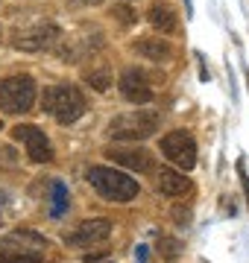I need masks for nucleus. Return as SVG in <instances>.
I'll return each instance as SVG.
<instances>
[{"instance_id": "1", "label": "nucleus", "mask_w": 249, "mask_h": 263, "mask_svg": "<svg viewBox=\"0 0 249 263\" xmlns=\"http://www.w3.org/2000/svg\"><path fill=\"white\" fill-rule=\"evenodd\" d=\"M85 179L105 202H120L123 205V202H132L141 193V184L115 167H91L85 173Z\"/></svg>"}, {"instance_id": "2", "label": "nucleus", "mask_w": 249, "mask_h": 263, "mask_svg": "<svg viewBox=\"0 0 249 263\" xmlns=\"http://www.w3.org/2000/svg\"><path fill=\"white\" fill-rule=\"evenodd\" d=\"M41 108L53 114L62 126H67V123H77L85 114L88 105L85 97L79 94V88H74V85H50L41 94Z\"/></svg>"}, {"instance_id": "3", "label": "nucleus", "mask_w": 249, "mask_h": 263, "mask_svg": "<svg viewBox=\"0 0 249 263\" xmlns=\"http://www.w3.org/2000/svg\"><path fill=\"white\" fill-rule=\"evenodd\" d=\"M158 123H162V117L155 111H147V108L117 114L115 120L109 123V138H112V141H123V143L147 141L150 135H155Z\"/></svg>"}, {"instance_id": "4", "label": "nucleus", "mask_w": 249, "mask_h": 263, "mask_svg": "<svg viewBox=\"0 0 249 263\" xmlns=\"http://www.w3.org/2000/svg\"><path fill=\"white\" fill-rule=\"evenodd\" d=\"M35 97H39V88L29 73L0 79V108L6 114H27L35 105Z\"/></svg>"}, {"instance_id": "5", "label": "nucleus", "mask_w": 249, "mask_h": 263, "mask_svg": "<svg viewBox=\"0 0 249 263\" xmlns=\"http://www.w3.org/2000/svg\"><path fill=\"white\" fill-rule=\"evenodd\" d=\"M44 260V237L32 234L24 243V231L0 240V263H41Z\"/></svg>"}, {"instance_id": "6", "label": "nucleus", "mask_w": 249, "mask_h": 263, "mask_svg": "<svg viewBox=\"0 0 249 263\" xmlns=\"http://www.w3.org/2000/svg\"><path fill=\"white\" fill-rule=\"evenodd\" d=\"M162 155L167 161H173L176 167L193 170L197 167V141H193L188 132L176 129V132H170V135L162 138Z\"/></svg>"}, {"instance_id": "7", "label": "nucleus", "mask_w": 249, "mask_h": 263, "mask_svg": "<svg viewBox=\"0 0 249 263\" xmlns=\"http://www.w3.org/2000/svg\"><path fill=\"white\" fill-rule=\"evenodd\" d=\"M62 29L56 24H35L29 29H21L18 35L12 38V47L21 50V53H41V50H50L59 41Z\"/></svg>"}, {"instance_id": "8", "label": "nucleus", "mask_w": 249, "mask_h": 263, "mask_svg": "<svg viewBox=\"0 0 249 263\" xmlns=\"http://www.w3.org/2000/svg\"><path fill=\"white\" fill-rule=\"evenodd\" d=\"M12 138L27 146L29 161H35V164H47V161H53V143H50V138L44 135V129L29 126V123L27 126H15V129H12Z\"/></svg>"}, {"instance_id": "9", "label": "nucleus", "mask_w": 249, "mask_h": 263, "mask_svg": "<svg viewBox=\"0 0 249 263\" xmlns=\"http://www.w3.org/2000/svg\"><path fill=\"white\" fill-rule=\"evenodd\" d=\"M112 234V222L105 219V216H94V219H82L77 228H70V231H65V240L67 246H74V249H79V246H91V243H103L105 237Z\"/></svg>"}, {"instance_id": "10", "label": "nucleus", "mask_w": 249, "mask_h": 263, "mask_svg": "<svg viewBox=\"0 0 249 263\" xmlns=\"http://www.w3.org/2000/svg\"><path fill=\"white\" fill-rule=\"evenodd\" d=\"M117 85H120V94L129 103H153V88H150V82L144 79L141 70H135V67L123 70L120 79H117Z\"/></svg>"}, {"instance_id": "11", "label": "nucleus", "mask_w": 249, "mask_h": 263, "mask_svg": "<svg viewBox=\"0 0 249 263\" xmlns=\"http://www.w3.org/2000/svg\"><path fill=\"white\" fill-rule=\"evenodd\" d=\"M105 158L112 164H120V167L132 170V173H150L153 170V158L147 149H138V146H129V149H105Z\"/></svg>"}, {"instance_id": "12", "label": "nucleus", "mask_w": 249, "mask_h": 263, "mask_svg": "<svg viewBox=\"0 0 249 263\" xmlns=\"http://www.w3.org/2000/svg\"><path fill=\"white\" fill-rule=\"evenodd\" d=\"M158 190H162L164 196H170V199H188V196H193L191 179L182 176V173H176V170H167V167L158 173Z\"/></svg>"}, {"instance_id": "13", "label": "nucleus", "mask_w": 249, "mask_h": 263, "mask_svg": "<svg viewBox=\"0 0 249 263\" xmlns=\"http://www.w3.org/2000/svg\"><path fill=\"white\" fill-rule=\"evenodd\" d=\"M132 47H135L138 56L150 59V62H170V59H173V47L167 44V41H162V38H155V35L138 38Z\"/></svg>"}, {"instance_id": "14", "label": "nucleus", "mask_w": 249, "mask_h": 263, "mask_svg": "<svg viewBox=\"0 0 249 263\" xmlns=\"http://www.w3.org/2000/svg\"><path fill=\"white\" fill-rule=\"evenodd\" d=\"M150 24H153L155 32H164V35H179V15L173 6L167 3H155L150 9Z\"/></svg>"}, {"instance_id": "15", "label": "nucleus", "mask_w": 249, "mask_h": 263, "mask_svg": "<svg viewBox=\"0 0 249 263\" xmlns=\"http://www.w3.org/2000/svg\"><path fill=\"white\" fill-rule=\"evenodd\" d=\"M67 205H70V190H67V184L65 181H53V190H50V216L53 219L65 216Z\"/></svg>"}, {"instance_id": "16", "label": "nucleus", "mask_w": 249, "mask_h": 263, "mask_svg": "<svg viewBox=\"0 0 249 263\" xmlns=\"http://www.w3.org/2000/svg\"><path fill=\"white\" fill-rule=\"evenodd\" d=\"M155 249H158V254H162L164 260H170V263L182 254V243H179V240H173V237H162V240L155 243Z\"/></svg>"}, {"instance_id": "17", "label": "nucleus", "mask_w": 249, "mask_h": 263, "mask_svg": "<svg viewBox=\"0 0 249 263\" xmlns=\"http://www.w3.org/2000/svg\"><path fill=\"white\" fill-rule=\"evenodd\" d=\"M85 82L91 85V88H97V91H109V88H112V73H109L105 67H100V70H91V73L85 76Z\"/></svg>"}, {"instance_id": "18", "label": "nucleus", "mask_w": 249, "mask_h": 263, "mask_svg": "<svg viewBox=\"0 0 249 263\" xmlns=\"http://www.w3.org/2000/svg\"><path fill=\"white\" fill-rule=\"evenodd\" d=\"M238 176H240V184H243V193H246V202H249V173H246V161L238 158Z\"/></svg>"}, {"instance_id": "19", "label": "nucleus", "mask_w": 249, "mask_h": 263, "mask_svg": "<svg viewBox=\"0 0 249 263\" xmlns=\"http://www.w3.org/2000/svg\"><path fill=\"white\" fill-rule=\"evenodd\" d=\"M115 15L123 21V24H132V21L138 18V12H132V6H115Z\"/></svg>"}, {"instance_id": "20", "label": "nucleus", "mask_w": 249, "mask_h": 263, "mask_svg": "<svg viewBox=\"0 0 249 263\" xmlns=\"http://www.w3.org/2000/svg\"><path fill=\"white\" fill-rule=\"evenodd\" d=\"M173 216H176V226H191V211L176 208V211H173Z\"/></svg>"}, {"instance_id": "21", "label": "nucleus", "mask_w": 249, "mask_h": 263, "mask_svg": "<svg viewBox=\"0 0 249 263\" xmlns=\"http://www.w3.org/2000/svg\"><path fill=\"white\" fill-rule=\"evenodd\" d=\"M85 3H91V6H100V3H105V0H85Z\"/></svg>"}, {"instance_id": "22", "label": "nucleus", "mask_w": 249, "mask_h": 263, "mask_svg": "<svg viewBox=\"0 0 249 263\" xmlns=\"http://www.w3.org/2000/svg\"><path fill=\"white\" fill-rule=\"evenodd\" d=\"M138 263H147V260H138Z\"/></svg>"}, {"instance_id": "23", "label": "nucleus", "mask_w": 249, "mask_h": 263, "mask_svg": "<svg viewBox=\"0 0 249 263\" xmlns=\"http://www.w3.org/2000/svg\"><path fill=\"white\" fill-rule=\"evenodd\" d=\"M0 129H3V123H0Z\"/></svg>"}]
</instances>
